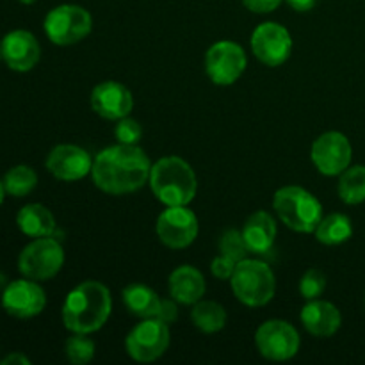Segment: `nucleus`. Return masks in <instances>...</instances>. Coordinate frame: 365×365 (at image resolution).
Returning <instances> with one entry per match:
<instances>
[{
	"mask_svg": "<svg viewBox=\"0 0 365 365\" xmlns=\"http://www.w3.org/2000/svg\"><path fill=\"white\" fill-rule=\"evenodd\" d=\"M150 163L145 150L138 145L107 146L93 159V184L106 195L123 196L139 191L148 182Z\"/></svg>",
	"mask_w": 365,
	"mask_h": 365,
	"instance_id": "1",
	"label": "nucleus"
},
{
	"mask_svg": "<svg viewBox=\"0 0 365 365\" xmlns=\"http://www.w3.org/2000/svg\"><path fill=\"white\" fill-rule=\"evenodd\" d=\"M0 364L2 365H29L31 364V360H29L24 353H11V355H7Z\"/></svg>",
	"mask_w": 365,
	"mask_h": 365,
	"instance_id": "34",
	"label": "nucleus"
},
{
	"mask_svg": "<svg viewBox=\"0 0 365 365\" xmlns=\"http://www.w3.org/2000/svg\"><path fill=\"white\" fill-rule=\"evenodd\" d=\"M89 102H91V109L100 118L109 121H118L128 116L134 107L130 89L116 81H106L96 84L91 91Z\"/></svg>",
	"mask_w": 365,
	"mask_h": 365,
	"instance_id": "16",
	"label": "nucleus"
},
{
	"mask_svg": "<svg viewBox=\"0 0 365 365\" xmlns=\"http://www.w3.org/2000/svg\"><path fill=\"white\" fill-rule=\"evenodd\" d=\"M191 321L203 334H217L227 327V310L216 302H202L192 305Z\"/></svg>",
	"mask_w": 365,
	"mask_h": 365,
	"instance_id": "24",
	"label": "nucleus"
},
{
	"mask_svg": "<svg viewBox=\"0 0 365 365\" xmlns=\"http://www.w3.org/2000/svg\"><path fill=\"white\" fill-rule=\"evenodd\" d=\"M64 264V250L59 241L50 237H38L29 242L18 257V269L25 278L46 282L56 277Z\"/></svg>",
	"mask_w": 365,
	"mask_h": 365,
	"instance_id": "7",
	"label": "nucleus"
},
{
	"mask_svg": "<svg viewBox=\"0 0 365 365\" xmlns=\"http://www.w3.org/2000/svg\"><path fill=\"white\" fill-rule=\"evenodd\" d=\"M241 232L250 253L266 255V253H269L271 248H273L278 228L277 221L273 220V216H271L269 212H266V210H257V212H253L252 216L246 220Z\"/></svg>",
	"mask_w": 365,
	"mask_h": 365,
	"instance_id": "20",
	"label": "nucleus"
},
{
	"mask_svg": "<svg viewBox=\"0 0 365 365\" xmlns=\"http://www.w3.org/2000/svg\"><path fill=\"white\" fill-rule=\"evenodd\" d=\"M121 299H123V305L127 307L128 312L135 317H141V319L155 317L160 305L159 294L148 285L143 284H132L125 287L121 291Z\"/></svg>",
	"mask_w": 365,
	"mask_h": 365,
	"instance_id": "22",
	"label": "nucleus"
},
{
	"mask_svg": "<svg viewBox=\"0 0 365 365\" xmlns=\"http://www.w3.org/2000/svg\"><path fill=\"white\" fill-rule=\"evenodd\" d=\"M18 2L25 4V6H31V4H34V2H36V0H18Z\"/></svg>",
	"mask_w": 365,
	"mask_h": 365,
	"instance_id": "37",
	"label": "nucleus"
},
{
	"mask_svg": "<svg viewBox=\"0 0 365 365\" xmlns=\"http://www.w3.org/2000/svg\"><path fill=\"white\" fill-rule=\"evenodd\" d=\"M157 319L164 321L166 324H173L178 319V302L173 298L160 299L159 310H157Z\"/></svg>",
	"mask_w": 365,
	"mask_h": 365,
	"instance_id": "32",
	"label": "nucleus"
},
{
	"mask_svg": "<svg viewBox=\"0 0 365 365\" xmlns=\"http://www.w3.org/2000/svg\"><path fill=\"white\" fill-rule=\"evenodd\" d=\"M170 296L180 305H195L205 294V278L196 267L184 264L171 271L168 278Z\"/></svg>",
	"mask_w": 365,
	"mask_h": 365,
	"instance_id": "19",
	"label": "nucleus"
},
{
	"mask_svg": "<svg viewBox=\"0 0 365 365\" xmlns=\"http://www.w3.org/2000/svg\"><path fill=\"white\" fill-rule=\"evenodd\" d=\"M287 4L294 11H299V13H307V11H310L314 6H316V0H287Z\"/></svg>",
	"mask_w": 365,
	"mask_h": 365,
	"instance_id": "35",
	"label": "nucleus"
},
{
	"mask_svg": "<svg viewBox=\"0 0 365 365\" xmlns=\"http://www.w3.org/2000/svg\"><path fill=\"white\" fill-rule=\"evenodd\" d=\"M273 209L278 220L298 234H312L323 220L319 200L299 185H285L274 192Z\"/></svg>",
	"mask_w": 365,
	"mask_h": 365,
	"instance_id": "4",
	"label": "nucleus"
},
{
	"mask_svg": "<svg viewBox=\"0 0 365 365\" xmlns=\"http://www.w3.org/2000/svg\"><path fill=\"white\" fill-rule=\"evenodd\" d=\"M171 342L170 324L157 317H146L135 324L125 339V349L135 362L148 364L159 360Z\"/></svg>",
	"mask_w": 365,
	"mask_h": 365,
	"instance_id": "8",
	"label": "nucleus"
},
{
	"mask_svg": "<svg viewBox=\"0 0 365 365\" xmlns=\"http://www.w3.org/2000/svg\"><path fill=\"white\" fill-rule=\"evenodd\" d=\"M4 284H6V277H4V274L0 273V287H2Z\"/></svg>",
	"mask_w": 365,
	"mask_h": 365,
	"instance_id": "38",
	"label": "nucleus"
},
{
	"mask_svg": "<svg viewBox=\"0 0 365 365\" xmlns=\"http://www.w3.org/2000/svg\"><path fill=\"white\" fill-rule=\"evenodd\" d=\"M230 285L234 296L242 305L250 309H259L274 298L277 278L266 262L246 257L235 266Z\"/></svg>",
	"mask_w": 365,
	"mask_h": 365,
	"instance_id": "5",
	"label": "nucleus"
},
{
	"mask_svg": "<svg viewBox=\"0 0 365 365\" xmlns=\"http://www.w3.org/2000/svg\"><path fill=\"white\" fill-rule=\"evenodd\" d=\"M255 344L264 359L285 362L298 355L302 339L291 323L284 319H269L257 330Z\"/></svg>",
	"mask_w": 365,
	"mask_h": 365,
	"instance_id": "9",
	"label": "nucleus"
},
{
	"mask_svg": "<svg viewBox=\"0 0 365 365\" xmlns=\"http://www.w3.org/2000/svg\"><path fill=\"white\" fill-rule=\"evenodd\" d=\"M68 362L73 365H86L95 356V342L86 334H73L64 344Z\"/></svg>",
	"mask_w": 365,
	"mask_h": 365,
	"instance_id": "27",
	"label": "nucleus"
},
{
	"mask_svg": "<svg viewBox=\"0 0 365 365\" xmlns=\"http://www.w3.org/2000/svg\"><path fill=\"white\" fill-rule=\"evenodd\" d=\"M16 225L27 237H50L56 232V217L41 203H29L16 214Z\"/></svg>",
	"mask_w": 365,
	"mask_h": 365,
	"instance_id": "21",
	"label": "nucleus"
},
{
	"mask_svg": "<svg viewBox=\"0 0 365 365\" xmlns=\"http://www.w3.org/2000/svg\"><path fill=\"white\" fill-rule=\"evenodd\" d=\"M316 237L321 245L327 246H339L342 242L349 241L353 235V223L346 214L334 212L323 216L316 228Z\"/></svg>",
	"mask_w": 365,
	"mask_h": 365,
	"instance_id": "23",
	"label": "nucleus"
},
{
	"mask_svg": "<svg viewBox=\"0 0 365 365\" xmlns=\"http://www.w3.org/2000/svg\"><path fill=\"white\" fill-rule=\"evenodd\" d=\"M284 0H242L245 7L252 13H259V14H266V13H273L274 9L280 7V4Z\"/></svg>",
	"mask_w": 365,
	"mask_h": 365,
	"instance_id": "33",
	"label": "nucleus"
},
{
	"mask_svg": "<svg viewBox=\"0 0 365 365\" xmlns=\"http://www.w3.org/2000/svg\"><path fill=\"white\" fill-rule=\"evenodd\" d=\"M43 29L53 45L70 46L88 38L93 29V18L82 6L61 4L46 14Z\"/></svg>",
	"mask_w": 365,
	"mask_h": 365,
	"instance_id": "6",
	"label": "nucleus"
},
{
	"mask_svg": "<svg viewBox=\"0 0 365 365\" xmlns=\"http://www.w3.org/2000/svg\"><path fill=\"white\" fill-rule=\"evenodd\" d=\"M2 182L7 195L14 196V198H24V196L31 195L38 185V175L27 164H18L7 171Z\"/></svg>",
	"mask_w": 365,
	"mask_h": 365,
	"instance_id": "26",
	"label": "nucleus"
},
{
	"mask_svg": "<svg viewBox=\"0 0 365 365\" xmlns=\"http://www.w3.org/2000/svg\"><path fill=\"white\" fill-rule=\"evenodd\" d=\"M351 143L342 132L330 130L321 134L314 141L310 150V159L317 171L327 177H337L351 164Z\"/></svg>",
	"mask_w": 365,
	"mask_h": 365,
	"instance_id": "13",
	"label": "nucleus"
},
{
	"mask_svg": "<svg viewBox=\"0 0 365 365\" xmlns=\"http://www.w3.org/2000/svg\"><path fill=\"white\" fill-rule=\"evenodd\" d=\"M299 319L310 335L319 339L334 337L342 324L341 310L324 299H309L302 309Z\"/></svg>",
	"mask_w": 365,
	"mask_h": 365,
	"instance_id": "18",
	"label": "nucleus"
},
{
	"mask_svg": "<svg viewBox=\"0 0 365 365\" xmlns=\"http://www.w3.org/2000/svg\"><path fill=\"white\" fill-rule=\"evenodd\" d=\"M113 298L102 282L86 280L68 292L63 303V323L71 334H95L109 319Z\"/></svg>",
	"mask_w": 365,
	"mask_h": 365,
	"instance_id": "2",
	"label": "nucleus"
},
{
	"mask_svg": "<svg viewBox=\"0 0 365 365\" xmlns=\"http://www.w3.org/2000/svg\"><path fill=\"white\" fill-rule=\"evenodd\" d=\"M45 166L57 180L77 182L91 173L93 159L81 146L57 145L48 152Z\"/></svg>",
	"mask_w": 365,
	"mask_h": 365,
	"instance_id": "15",
	"label": "nucleus"
},
{
	"mask_svg": "<svg viewBox=\"0 0 365 365\" xmlns=\"http://www.w3.org/2000/svg\"><path fill=\"white\" fill-rule=\"evenodd\" d=\"M148 184L152 192L166 207L189 205L198 191V178L187 160L168 155L152 164Z\"/></svg>",
	"mask_w": 365,
	"mask_h": 365,
	"instance_id": "3",
	"label": "nucleus"
},
{
	"mask_svg": "<svg viewBox=\"0 0 365 365\" xmlns=\"http://www.w3.org/2000/svg\"><path fill=\"white\" fill-rule=\"evenodd\" d=\"M339 196L348 205H359L365 202V166H349L341 173Z\"/></svg>",
	"mask_w": 365,
	"mask_h": 365,
	"instance_id": "25",
	"label": "nucleus"
},
{
	"mask_svg": "<svg viewBox=\"0 0 365 365\" xmlns=\"http://www.w3.org/2000/svg\"><path fill=\"white\" fill-rule=\"evenodd\" d=\"M220 253L225 257H230L235 262H241L246 259L250 253L248 246H246L242 232L235 230V228H228L221 234L220 237Z\"/></svg>",
	"mask_w": 365,
	"mask_h": 365,
	"instance_id": "28",
	"label": "nucleus"
},
{
	"mask_svg": "<svg viewBox=\"0 0 365 365\" xmlns=\"http://www.w3.org/2000/svg\"><path fill=\"white\" fill-rule=\"evenodd\" d=\"M4 196H6V189H4V182L0 180V205H2L4 202Z\"/></svg>",
	"mask_w": 365,
	"mask_h": 365,
	"instance_id": "36",
	"label": "nucleus"
},
{
	"mask_svg": "<svg viewBox=\"0 0 365 365\" xmlns=\"http://www.w3.org/2000/svg\"><path fill=\"white\" fill-rule=\"evenodd\" d=\"M248 66V57L239 43L221 39L209 46L205 53L207 77L217 86H232L241 78Z\"/></svg>",
	"mask_w": 365,
	"mask_h": 365,
	"instance_id": "10",
	"label": "nucleus"
},
{
	"mask_svg": "<svg viewBox=\"0 0 365 365\" xmlns=\"http://www.w3.org/2000/svg\"><path fill=\"white\" fill-rule=\"evenodd\" d=\"M46 294L36 280H13L2 291V309L16 319H31L45 310Z\"/></svg>",
	"mask_w": 365,
	"mask_h": 365,
	"instance_id": "14",
	"label": "nucleus"
},
{
	"mask_svg": "<svg viewBox=\"0 0 365 365\" xmlns=\"http://www.w3.org/2000/svg\"><path fill=\"white\" fill-rule=\"evenodd\" d=\"M155 232L166 248L184 250L198 237V217L187 205L168 207L157 217Z\"/></svg>",
	"mask_w": 365,
	"mask_h": 365,
	"instance_id": "11",
	"label": "nucleus"
},
{
	"mask_svg": "<svg viewBox=\"0 0 365 365\" xmlns=\"http://www.w3.org/2000/svg\"><path fill=\"white\" fill-rule=\"evenodd\" d=\"M250 45H252L253 56L271 68L282 66L292 53L291 32L277 21L260 24L253 31Z\"/></svg>",
	"mask_w": 365,
	"mask_h": 365,
	"instance_id": "12",
	"label": "nucleus"
},
{
	"mask_svg": "<svg viewBox=\"0 0 365 365\" xmlns=\"http://www.w3.org/2000/svg\"><path fill=\"white\" fill-rule=\"evenodd\" d=\"M143 135V128L134 118L125 116L118 120L116 127H114V138L121 145H138L139 139Z\"/></svg>",
	"mask_w": 365,
	"mask_h": 365,
	"instance_id": "30",
	"label": "nucleus"
},
{
	"mask_svg": "<svg viewBox=\"0 0 365 365\" xmlns=\"http://www.w3.org/2000/svg\"><path fill=\"white\" fill-rule=\"evenodd\" d=\"M0 57H2V46H0Z\"/></svg>",
	"mask_w": 365,
	"mask_h": 365,
	"instance_id": "39",
	"label": "nucleus"
},
{
	"mask_svg": "<svg viewBox=\"0 0 365 365\" xmlns=\"http://www.w3.org/2000/svg\"><path fill=\"white\" fill-rule=\"evenodd\" d=\"M2 59L7 66L14 71H31L41 59V46L32 32L29 31H11L4 36L2 43Z\"/></svg>",
	"mask_w": 365,
	"mask_h": 365,
	"instance_id": "17",
	"label": "nucleus"
},
{
	"mask_svg": "<svg viewBox=\"0 0 365 365\" xmlns=\"http://www.w3.org/2000/svg\"><path fill=\"white\" fill-rule=\"evenodd\" d=\"M324 289H327V277L323 271L316 269V267L307 271L299 280V292L305 299H317L323 294Z\"/></svg>",
	"mask_w": 365,
	"mask_h": 365,
	"instance_id": "29",
	"label": "nucleus"
},
{
	"mask_svg": "<svg viewBox=\"0 0 365 365\" xmlns=\"http://www.w3.org/2000/svg\"><path fill=\"white\" fill-rule=\"evenodd\" d=\"M235 266L237 262L232 260L230 257H225V255H217L214 257L212 262H210V273L217 278V280H230L232 274H234Z\"/></svg>",
	"mask_w": 365,
	"mask_h": 365,
	"instance_id": "31",
	"label": "nucleus"
}]
</instances>
